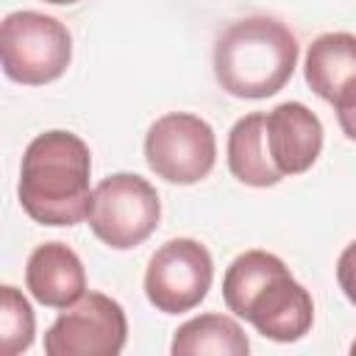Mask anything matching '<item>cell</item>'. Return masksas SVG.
Wrapping results in <instances>:
<instances>
[{
  "label": "cell",
  "mask_w": 356,
  "mask_h": 356,
  "mask_svg": "<svg viewBox=\"0 0 356 356\" xmlns=\"http://www.w3.org/2000/svg\"><path fill=\"white\" fill-rule=\"evenodd\" d=\"M222 300L228 312L248 320L273 342H298L309 334L314 303L289 267L267 250L239 253L222 275Z\"/></svg>",
  "instance_id": "6da1fadb"
},
{
  "label": "cell",
  "mask_w": 356,
  "mask_h": 356,
  "mask_svg": "<svg viewBox=\"0 0 356 356\" xmlns=\"http://www.w3.org/2000/svg\"><path fill=\"white\" fill-rule=\"evenodd\" d=\"M92 156L81 136L70 131L39 134L22 156L19 206L42 225H78L89 214Z\"/></svg>",
  "instance_id": "7a4b0ae2"
},
{
  "label": "cell",
  "mask_w": 356,
  "mask_h": 356,
  "mask_svg": "<svg viewBox=\"0 0 356 356\" xmlns=\"http://www.w3.org/2000/svg\"><path fill=\"white\" fill-rule=\"evenodd\" d=\"M298 64L295 33L273 17H245L231 22L214 44L217 83L245 100L273 97L286 86Z\"/></svg>",
  "instance_id": "3957f363"
},
{
  "label": "cell",
  "mask_w": 356,
  "mask_h": 356,
  "mask_svg": "<svg viewBox=\"0 0 356 356\" xmlns=\"http://www.w3.org/2000/svg\"><path fill=\"white\" fill-rule=\"evenodd\" d=\"M6 78L42 86L61 78L72 61V36L64 22L42 11H11L0 25Z\"/></svg>",
  "instance_id": "277c9868"
},
{
  "label": "cell",
  "mask_w": 356,
  "mask_h": 356,
  "mask_svg": "<svg viewBox=\"0 0 356 356\" xmlns=\"http://www.w3.org/2000/svg\"><path fill=\"white\" fill-rule=\"evenodd\" d=\"M161 217V200L150 181L136 172H114L92 189L89 228L100 242L114 250H131L142 245Z\"/></svg>",
  "instance_id": "5b68a950"
},
{
  "label": "cell",
  "mask_w": 356,
  "mask_h": 356,
  "mask_svg": "<svg viewBox=\"0 0 356 356\" xmlns=\"http://www.w3.org/2000/svg\"><path fill=\"white\" fill-rule=\"evenodd\" d=\"M145 159L147 167L170 184H197L214 167L217 139L206 120L186 111H170L150 125Z\"/></svg>",
  "instance_id": "8992f818"
},
{
  "label": "cell",
  "mask_w": 356,
  "mask_h": 356,
  "mask_svg": "<svg viewBox=\"0 0 356 356\" xmlns=\"http://www.w3.org/2000/svg\"><path fill=\"white\" fill-rule=\"evenodd\" d=\"M214 278V261L206 245L189 236L164 242L147 264L145 295L164 314H184L195 309Z\"/></svg>",
  "instance_id": "52a82bcc"
},
{
  "label": "cell",
  "mask_w": 356,
  "mask_h": 356,
  "mask_svg": "<svg viewBox=\"0 0 356 356\" xmlns=\"http://www.w3.org/2000/svg\"><path fill=\"white\" fill-rule=\"evenodd\" d=\"M128 339V320L122 306L89 292L67 306L44 334L47 356H117Z\"/></svg>",
  "instance_id": "ba28073f"
},
{
  "label": "cell",
  "mask_w": 356,
  "mask_h": 356,
  "mask_svg": "<svg viewBox=\"0 0 356 356\" xmlns=\"http://www.w3.org/2000/svg\"><path fill=\"white\" fill-rule=\"evenodd\" d=\"M306 83L337 111L356 106V33H323L309 44Z\"/></svg>",
  "instance_id": "9c48e42d"
},
{
  "label": "cell",
  "mask_w": 356,
  "mask_h": 356,
  "mask_svg": "<svg viewBox=\"0 0 356 356\" xmlns=\"http://www.w3.org/2000/svg\"><path fill=\"white\" fill-rule=\"evenodd\" d=\"M267 147L281 175L306 172L323 150L320 117L298 100L275 106L267 114Z\"/></svg>",
  "instance_id": "30bf717a"
},
{
  "label": "cell",
  "mask_w": 356,
  "mask_h": 356,
  "mask_svg": "<svg viewBox=\"0 0 356 356\" xmlns=\"http://www.w3.org/2000/svg\"><path fill=\"white\" fill-rule=\"evenodd\" d=\"M25 286L42 306L67 309L86 295V273L72 248L44 242L28 256Z\"/></svg>",
  "instance_id": "8fae6325"
},
{
  "label": "cell",
  "mask_w": 356,
  "mask_h": 356,
  "mask_svg": "<svg viewBox=\"0 0 356 356\" xmlns=\"http://www.w3.org/2000/svg\"><path fill=\"white\" fill-rule=\"evenodd\" d=\"M228 170L248 186H275L284 175L267 147V114L253 111L234 122L228 134Z\"/></svg>",
  "instance_id": "7c38bea8"
},
{
  "label": "cell",
  "mask_w": 356,
  "mask_h": 356,
  "mask_svg": "<svg viewBox=\"0 0 356 356\" xmlns=\"http://www.w3.org/2000/svg\"><path fill=\"white\" fill-rule=\"evenodd\" d=\"M170 350L175 356H203V353H222V356H245L250 342L236 320L225 314H200L186 320L175 337Z\"/></svg>",
  "instance_id": "4fadbf2b"
},
{
  "label": "cell",
  "mask_w": 356,
  "mask_h": 356,
  "mask_svg": "<svg viewBox=\"0 0 356 356\" xmlns=\"http://www.w3.org/2000/svg\"><path fill=\"white\" fill-rule=\"evenodd\" d=\"M36 331V317L25 295L6 284L0 286V342L6 356H17L31 348Z\"/></svg>",
  "instance_id": "5bb4252c"
},
{
  "label": "cell",
  "mask_w": 356,
  "mask_h": 356,
  "mask_svg": "<svg viewBox=\"0 0 356 356\" xmlns=\"http://www.w3.org/2000/svg\"><path fill=\"white\" fill-rule=\"evenodd\" d=\"M337 284L345 292V298L356 306V239L337 259Z\"/></svg>",
  "instance_id": "9a60e30c"
},
{
  "label": "cell",
  "mask_w": 356,
  "mask_h": 356,
  "mask_svg": "<svg viewBox=\"0 0 356 356\" xmlns=\"http://www.w3.org/2000/svg\"><path fill=\"white\" fill-rule=\"evenodd\" d=\"M337 120H339V128L345 131V136H348L350 142H356V106L339 108V111H337Z\"/></svg>",
  "instance_id": "2e32d148"
},
{
  "label": "cell",
  "mask_w": 356,
  "mask_h": 356,
  "mask_svg": "<svg viewBox=\"0 0 356 356\" xmlns=\"http://www.w3.org/2000/svg\"><path fill=\"white\" fill-rule=\"evenodd\" d=\"M44 3H53V6H72V3H78V0H44Z\"/></svg>",
  "instance_id": "e0dca14e"
},
{
  "label": "cell",
  "mask_w": 356,
  "mask_h": 356,
  "mask_svg": "<svg viewBox=\"0 0 356 356\" xmlns=\"http://www.w3.org/2000/svg\"><path fill=\"white\" fill-rule=\"evenodd\" d=\"M350 353H356V342H353V345H350Z\"/></svg>",
  "instance_id": "ac0fdd59"
}]
</instances>
